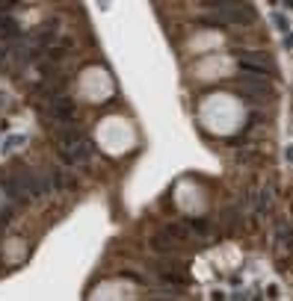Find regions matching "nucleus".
<instances>
[{"label": "nucleus", "instance_id": "obj_1", "mask_svg": "<svg viewBox=\"0 0 293 301\" xmlns=\"http://www.w3.org/2000/svg\"><path fill=\"white\" fill-rule=\"evenodd\" d=\"M204 24H213V27H249L255 24V9L246 0H234V3H225V6H213V12L204 18Z\"/></svg>", "mask_w": 293, "mask_h": 301}, {"label": "nucleus", "instance_id": "obj_2", "mask_svg": "<svg viewBox=\"0 0 293 301\" xmlns=\"http://www.w3.org/2000/svg\"><path fill=\"white\" fill-rule=\"evenodd\" d=\"M59 154L68 166H86L92 157H95V145L86 139V136H77V139H68V142H59Z\"/></svg>", "mask_w": 293, "mask_h": 301}, {"label": "nucleus", "instance_id": "obj_3", "mask_svg": "<svg viewBox=\"0 0 293 301\" xmlns=\"http://www.w3.org/2000/svg\"><path fill=\"white\" fill-rule=\"evenodd\" d=\"M45 112H48V118H51L54 124H71L77 106H74V100H71V98L56 95V98H48V109H45Z\"/></svg>", "mask_w": 293, "mask_h": 301}, {"label": "nucleus", "instance_id": "obj_4", "mask_svg": "<svg viewBox=\"0 0 293 301\" xmlns=\"http://www.w3.org/2000/svg\"><path fill=\"white\" fill-rule=\"evenodd\" d=\"M237 95H243L246 100H270L273 98V89H270V83L267 80H261V77H240V83H237Z\"/></svg>", "mask_w": 293, "mask_h": 301}, {"label": "nucleus", "instance_id": "obj_5", "mask_svg": "<svg viewBox=\"0 0 293 301\" xmlns=\"http://www.w3.org/2000/svg\"><path fill=\"white\" fill-rule=\"evenodd\" d=\"M240 65L246 71H255V74H267V77L273 74V62L261 50H240Z\"/></svg>", "mask_w": 293, "mask_h": 301}, {"label": "nucleus", "instance_id": "obj_6", "mask_svg": "<svg viewBox=\"0 0 293 301\" xmlns=\"http://www.w3.org/2000/svg\"><path fill=\"white\" fill-rule=\"evenodd\" d=\"M62 89H65V80H62V74H51V77H45L42 83H36V95L39 98H56V95H62Z\"/></svg>", "mask_w": 293, "mask_h": 301}, {"label": "nucleus", "instance_id": "obj_7", "mask_svg": "<svg viewBox=\"0 0 293 301\" xmlns=\"http://www.w3.org/2000/svg\"><path fill=\"white\" fill-rule=\"evenodd\" d=\"M184 269V263H178V260H163L160 266H157V275H163L169 284H187V275L181 272Z\"/></svg>", "mask_w": 293, "mask_h": 301}, {"label": "nucleus", "instance_id": "obj_8", "mask_svg": "<svg viewBox=\"0 0 293 301\" xmlns=\"http://www.w3.org/2000/svg\"><path fill=\"white\" fill-rule=\"evenodd\" d=\"M0 39H6V42L21 39V27H18V21H15L12 15H6V12H0Z\"/></svg>", "mask_w": 293, "mask_h": 301}, {"label": "nucleus", "instance_id": "obj_9", "mask_svg": "<svg viewBox=\"0 0 293 301\" xmlns=\"http://www.w3.org/2000/svg\"><path fill=\"white\" fill-rule=\"evenodd\" d=\"M151 248H154V251H160V254H163V251H166V254H172V251L178 248V239H172L166 231H160V234H154V236H151Z\"/></svg>", "mask_w": 293, "mask_h": 301}, {"label": "nucleus", "instance_id": "obj_10", "mask_svg": "<svg viewBox=\"0 0 293 301\" xmlns=\"http://www.w3.org/2000/svg\"><path fill=\"white\" fill-rule=\"evenodd\" d=\"M51 177H54V186H56V189H74V177H71V171L56 168V171H51Z\"/></svg>", "mask_w": 293, "mask_h": 301}, {"label": "nucleus", "instance_id": "obj_11", "mask_svg": "<svg viewBox=\"0 0 293 301\" xmlns=\"http://www.w3.org/2000/svg\"><path fill=\"white\" fill-rule=\"evenodd\" d=\"M163 231H166V234H169L172 239H178V242H184V239L190 236L187 231H181V228H178V224H166V228H163Z\"/></svg>", "mask_w": 293, "mask_h": 301}, {"label": "nucleus", "instance_id": "obj_12", "mask_svg": "<svg viewBox=\"0 0 293 301\" xmlns=\"http://www.w3.org/2000/svg\"><path fill=\"white\" fill-rule=\"evenodd\" d=\"M273 21H275V27H278L281 33H290V21H287L284 15H278V12H275V15H273Z\"/></svg>", "mask_w": 293, "mask_h": 301}, {"label": "nucleus", "instance_id": "obj_13", "mask_svg": "<svg viewBox=\"0 0 293 301\" xmlns=\"http://www.w3.org/2000/svg\"><path fill=\"white\" fill-rule=\"evenodd\" d=\"M225 3H234V0H201V6L213 9V6H225Z\"/></svg>", "mask_w": 293, "mask_h": 301}, {"label": "nucleus", "instance_id": "obj_14", "mask_svg": "<svg viewBox=\"0 0 293 301\" xmlns=\"http://www.w3.org/2000/svg\"><path fill=\"white\" fill-rule=\"evenodd\" d=\"M190 224H193V231H199V234H207V224H204L201 218H193Z\"/></svg>", "mask_w": 293, "mask_h": 301}, {"label": "nucleus", "instance_id": "obj_15", "mask_svg": "<svg viewBox=\"0 0 293 301\" xmlns=\"http://www.w3.org/2000/svg\"><path fill=\"white\" fill-rule=\"evenodd\" d=\"M278 236H281V242H287V248L293 245V231H281Z\"/></svg>", "mask_w": 293, "mask_h": 301}, {"label": "nucleus", "instance_id": "obj_16", "mask_svg": "<svg viewBox=\"0 0 293 301\" xmlns=\"http://www.w3.org/2000/svg\"><path fill=\"white\" fill-rule=\"evenodd\" d=\"M287 160H290V163H293V148H287Z\"/></svg>", "mask_w": 293, "mask_h": 301}, {"label": "nucleus", "instance_id": "obj_17", "mask_svg": "<svg viewBox=\"0 0 293 301\" xmlns=\"http://www.w3.org/2000/svg\"><path fill=\"white\" fill-rule=\"evenodd\" d=\"M287 48H293V35H287Z\"/></svg>", "mask_w": 293, "mask_h": 301}]
</instances>
